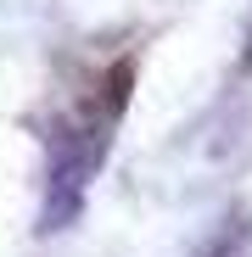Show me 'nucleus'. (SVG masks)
I'll use <instances>...</instances> for the list:
<instances>
[{
  "label": "nucleus",
  "instance_id": "obj_2",
  "mask_svg": "<svg viewBox=\"0 0 252 257\" xmlns=\"http://www.w3.org/2000/svg\"><path fill=\"white\" fill-rule=\"evenodd\" d=\"M213 257H252V218H235L224 229V240L213 246Z\"/></svg>",
  "mask_w": 252,
  "mask_h": 257
},
{
  "label": "nucleus",
  "instance_id": "obj_1",
  "mask_svg": "<svg viewBox=\"0 0 252 257\" xmlns=\"http://www.w3.org/2000/svg\"><path fill=\"white\" fill-rule=\"evenodd\" d=\"M129 78H135V62L112 67V78L96 84V95H84L73 106H62V123L51 128V168H45V229H67L78 218L84 196H90L101 162H107V146H112V123L129 101Z\"/></svg>",
  "mask_w": 252,
  "mask_h": 257
}]
</instances>
